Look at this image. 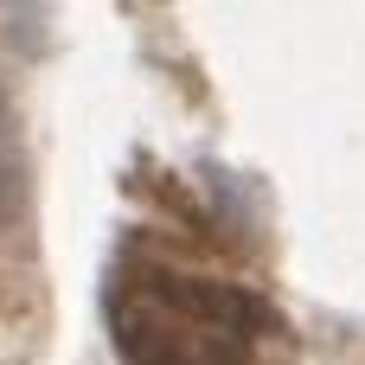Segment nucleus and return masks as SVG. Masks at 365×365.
<instances>
[{
    "label": "nucleus",
    "mask_w": 365,
    "mask_h": 365,
    "mask_svg": "<svg viewBox=\"0 0 365 365\" xmlns=\"http://www.w3.org/2000/svg\"><path fill=\"white\" fill-rule=\"evenodd\" d=\"M109 340L122 365H257L276 314L257 289L122 250L103 289Z\"/></svg>",
    "instance_id": "f257e3e1"
},
{
    "label": "nucleus",
    "mask_w": 365,
    "mask_h": 365,
    "mask_svg": "<svg viewBox=\"0 0 365 365\" xmlns=\"http://www.w3.org/2000/svg\"><path fill=\"white\" fill-rule=\"evenodd\" d=\"M26 205V148H19V122H13V103L0 90V225H13Z\"/></svg>",
    "instance_id": "f03ea898"
}]
</instances>
